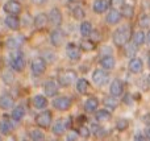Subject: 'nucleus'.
Segmentation results:
<instances>
[{"mask_svg":"<svg viewBox=\"0 0 150 141\" xmlns=\"http://www.w3.org/2000/svg\"><path fill=\"white\" fill-rule=\"evenodd\" d=\"M4 23H5V25H7L9 29H12V30H17V29L20 28V24H21L20 18H18L17 16H11V15H8L7 17H5Z\"/></svg>","mask_w":150,"mask_h":141,"instance_id":"25","label":"nucleus"},{"mask_svg":"<svg viewBox=\"0 0 150 141\" xmlns=\"http://www.w3.org/2000/svg\"><path fill=\"white\" fill-rule=\"evenodd\" d=\"M128 69H129V71H130V73H133V74L142 73V70H144V62H142V60H141V58H137V57L132 58V60L129 61Z\"/></svg>","mask_w":150,"mask_h":141,"instance_id":"14","label":"nucleus"},{"mask_svg":"<svg viewBox=\"0 0 150 141\" xmlns=\"http://www.w3.org/2000/svg\"><path fill=\"white\" fill-rule=\"evenodd\" d=\"M132 36L133 34H132L130 26L122 25L113 32L112 40H113V44L116 45V46H125V45H128V42H129V40L132 38Z\"/></svg>","mask_w":150,"mask_h":141,"instance_id":"1","label":"nucleus"},{"mask_svg":"<svg viewBox=\"0 0 150 141\" xmlns=\"http://www.w3.org/2000/svg\"><path fill=\"white\" fill-rule=\"evenodd\" d=\"M0 141H3V139H1V136H0Z\"/></svg>","mask_w":150,"mask_h":141,"instance_id":"52","label":"nucleus"},{"mask_svg":"<svg viewBox=\"0 0 150 141\" xmlns=\"http://www.w3.org/2000/svg\"><path fill=\"white\" fill-rule=\"evenodd\" d=\"M148 65H149V67H150V55H149V58H148Z\"/></svg>","mask_w":150,"mask_h":141,"instance_id":"50","label":"nucleus"},{"mask_svg":"<svg viewBox=\"0 0 150 141\" xmlns=\"http://www.w3.org/2000/svg\"><path fill=\"white\" fill-rule=\"evenodd\" d=\"M137 47H138V46H136L133 42H132L130 45H128V46H127V55H129V57L134 58V54H136V52H137Z\"/></svg>","mask_w":150,"mask_h":141,"instance_id":"41","label":"nucleus"},{"mask_svg":"<svg viewBox=\"0 0 150 141\" xmlns=\"http://www.w3.org/2000/svg\"><path fill=\"white\" fill-rule=\"evenodd\" d=\"M91 41L93 42H98L99 40H100V33H99L98 30H92V33H91Z\"/></svg>","mask_w":150,"mask_h":141,"instance_id":"45","label":"nucleus"},{"mask_svg":"<svg viewBox=\"0 0 150 141\" xmlns=\"http://www.w3.org/2000/svg\"><path fill=\"white\" fill-rule=\"evenodd\" d=\"M84 141H87V140H84Z\"/></svg>","mask_w":150,"mask_h":141,"instance_id":"55","label":"nucleus"},{"mask_svg":"<svg viewBox=\"0 0 150 141\" xmlns=\"http://www.w3.org/2000/svg\"><path fill=\"white\" fill-rule=\"evenodd\" d=\"M92 24L90 23V21H82V24H80L79 26V33L82 37H90L91 33H92Z\"/></svg>","mask_w":150,"mask_h":141,"instance_id":"29","label":"nucleus"},{"mask_svg":"<svg viewBox=\"0 0 150 141\" xmlns=\"http://www.w3.org/2000/svg\"><path fill=\"white\" fill-rule=\"evenodd\" d=\"M71 99L69 96H57L53 100V107L58 111H67L71 107Z\"/></svg>","mask_w":150,"mask_h":141,"instance_id":"9","label":"nucleus"},{"mask_svg":"<svg viewBox=\"0 0 150 141\" xmlns=\"http://www.w3.org/2000/svg\"><path fill=\"white\" fill-rule=\"evenodd\" d=\"M109 5L111 4H109L108 0H95L92 8H93V12L100 15V13H104L105 11H108Z\"/></svg>","mask_w":150,"mask_h":141,"instance_id":"21","label":"nucleus"},{"mask_svg":"<svg viewBox=\"0 0 150 141\" xmlns=\"http://www.w3.org/2000/svg\"><path fill=\"white\" fill-rule=\"evenodd\" d=\"M24 40L21 37H9V38L5 41V46L11 50H18L23 45Z\"/></svg>","mask_w":150,"mask_h":141,"instance_id":"22","label":"nucleus"},{"mask_svg":"<svg viewBox=\"0 0 150 141\" xmlns=\"http://www.w3.org/2000/svg\"><path fill=\"white\" fill-rule=\"evenodd\" d=\"M121 17H122V15H121V12H120V11L111 9L108 12V15H107L105 21L109 24V25H115V24H119L120 21H121Z\"/></svg>","mask_w":150,"mask_h":141,"instance_id":"19","label":"nucleus"},{"mask_svg":"<svg viewBox=\"0 0 150 141\" xmlns=\"http://www.w3.org/2000/svg\"><path fill=\"white\" fill-rule=\"evenodd\" d=\"M32 1H33L34 4H37V5H44L45 3H46V0H32Z\"/></svg>","mask_w":150,"mask_h":141,"instance_id":"47","label":"nucleus"},{"mask_svg":"<svg viewBox=\"0 0 150 141\" xmlns=\"http://www.w3.org/2000/svg\"><path fill=\"white\" fill-rule=\"evenodd\" d=\"M141 28H150V16L149 15H142L138 21Z\"/></svg>","mask_w":150,"mask_h":141,"instance_id":"37","label":"nucleus"},{"mask_svg":"<svg viewBox=\"0 0 150 141\" xmlns=\"http://www.w3.org/2000/svg\"><path fill=\"white\" fill-rule=\"evenodd\" d=\"M148 79H149V82H150V75H149V78H148Z\"/></svg>","mask_w":150,"mask_h":141,"instance_id":"53","label":"nucleus"},{"mask_svg":"<svg viewBox=\"0 0 150 141\" xmlns=\"http://www.w3.org/2000/svg\"><path fill=\"white\" fill-rule=\"evenodd\" d=\"M33 24L36 26V29H44L46 28V25L49 24V16L46 13H38L36 15V17L33 18Z\"/></svg>","mask_w":150,"mask_h":141,"instance_id":"17","label":"nucleus"},{"mask_svg":"<svg viewBox=\"0 0 150 141\" xmlns=\"http://www.w3.org/2000/svg\"><path fill=\"white\" fill-rule=\"evenodd\" d=\"M13 129H15V124L12 123V120H9V119L5 118L0 121V133L11 135L13 132Z\"/></svg>","mask_w":150,"mask_h":141,"instance_id":"20","label":"nucleus"},{"mask_svg":"<svg viewBox=\"0 0 150 141\" xmlns=\"http://www.w3.org/2000/svg\"><path fill=\"white\" fill-rule=\"evenodd\" d=\"M49 23L52 24L53 26H61L62 25V20H63V16H62V12H61V9H58V8H52L49 12Z\"/></svg>","mask_w":150,"mask_h":141,"instance_id":"11","label":"nucleus"},{"mask_svg":"<svg viewBox=\"0 0 150 141\" xmlns=\"http://www.w3.org/2000/svg\"><path fill=\"white\" fill-rule=\"evenodd\" d=\"M133 141H146V137L142 136V135H136Z\"/></svg>","mask_w":150,"mask_h":141,"instance_id":"46","label":"nucleus"},{"mask_svg":"<svg viewBox=\"0 0 150 141\" xmlns=\"http://www.w3.org/2000/svg\"><path fill=\"white\" fill-rule=\"evenodd\" d=\"M17 1H21V0H17Z\"/></svg>","mask_w":150,"mask_h":141,"instance_id":"54","label":"nucleus"},{"mask_svg":"<svg viewBox=\"0 0 150 141\" xmlns=\"http://www.w3.org/2000/svg\"><path fill=\"white\" fill-rule=\"evenodd\" d=\"M58 84L61 87H69L71 83L78 81V74L75 70H71V69H66V70H62L58 73Z\"/></svg>","mask_w":150,"mask_h":141,"instance_id":"3","label":"nucleus"},{"mask_svg":"<svg viewBox=\"0 0 150 141\" xmlns=\"http://www.w3.org/2000/svg\"><path fill=\"white\" fill-rule=\"evenodd\" d=\"M13 79H15V77H13V74L11 71H5L3 74V81H4L5 84H11L13 82Z\"/></svg>","mask_w":150,"mask_h":141,"instance_id":"40","label":"nucleus"},{"mask_svg":"<svg viewBox=\"0 0 150 141\" xmlns=\"http://www.w3.org/2000/svg\"><path fill=\"white\" fill-rule=\"evenodd\" d=\"M66 42V34L62 29H54L50 33V44L54 47H59L62 46Z\"/></svg>","mask_w":150,"mask_h":141,"instance_id":"8","label":"nucleus"},{"mask_svg":"<svg viewBox=\"0 0 150 141\" xmlns=\"http://www.w3.org/2000/svg\"><path fill=\"white\" fill-rule=\"evenodd\" d=\"M121 15L127 18H132L133 15H134V8L129 4H125L124 7L121 8Z\"/></svg>","mask_w":150,"mask_h":141,"instance_id":"36","label":"nucleus"},{"mask_svg":"<svg viewBox=\"0 0 150 141\" xmlns=\"http://www.w3.org/2000/svg\"><path fill=\"white\" fill-rule=\"evenodd\" d=\"M79 139V132L76 131H70L66 135V141H78Z\"/></svg>","mask_w":150,"mask_h":141,"instance_id":"42","label":"nucleus"},{"mask_svg":"<svg viewBox=\"0 0 150 141\" xmlns=\"http://www.w3.org/2000/svg\"><path fill=\"white\" fill-rule=\"evenodd\" d=\"M92 128H91V133L95 135L96 137H99V139H101V137H104L107 135V131L103 128V127L98 125V124H92Z\"/></svg>","mask_w":150,"mask_h":141,"instance_id":"31","label":"nucleus"},{"mask_svg":"<svg viewBox=\"0 0 150 141\" xmlns=\"http://www.w3.org/2000/svg\"><path fill=\"white\" fill-rule=\"evenodd\" d=\"M79 136H82L83 139H88L91 136V129L86 125H82L79 128Z\"/></svg>","mask_w":150,"mask_h":141,"instance_id":"39","label":"nucleus"},{"mask_svg":"<svg viewBox=\"0 0 150 141\" xmlns=\"http://www.w3.org/2000/svg\"><path fill=\"white\" fill-rule=\"evenodd\" d=\"M3 9H4V12L7 15L18 16L21 13V11H23V7H21V3L17 1V0H8L3 5Z\"/></svg>","mask_w":150,"mask_h":141,"instance_id":"7","label":"nucleus"},{"mask_svg":"<svg viewBox=\"0 0 150 141\" xmlns=\"http://www.w3.org/2000/svg\"><path fill=\"white\" fill-rule=\"evenodd\" d=\"M124 92V83L120 79H113L109 84V94L115 98H119Z\"/></svg>","mask_w":150,"mask_h":141,"instance_id":"12","label":"nucleus"},{"mask_svg":"<svg viewBox=\"0 0 150 141\" xmlns=\"http://www.w3.org/2000/svg\"><path fill=\"white\" fill-rule=\"evenodd\" d=\"M25 116V108L24 106H16L12 110V113H11V118H12L13 121H21Z\"/></svg>","mask_w":150,"mask_h":141,"instance_id":"28","label":"nucleus"},{"mask_svg":"<svg viewBox=\"0 0 150 141\" xmlns=\"http://www.w3.org/2000/svg\"><path fill=\"white\" fill-rule=\"evenodd\" d=\"M46 66H47V62L44 60L42 57H38V58H34L30 63V70H32V74L34 77H40L46 71Z\"/></svg>","mask_w":150,"mask_h":141,"instance_id":"6","label":"nucleus"},{"mask_svg":"<svg viewBox=\"0 0 150 141\" xmlns=\"http://www.w3.org/2000/svg\"><path fill=\"white\" fill-rule=\"evenodd\" d=\"M30 139H32V141H46L45 133L40 128L30 131Z\"/></svg>","mask_w":150,"mask_h":141,"instance_id":"32","label":"nucleus"},{"mask_svg":"<svg viewBox=\"0 0 150 141\" xmlns=\"http://www.w3.org/2000/svg\"><path fill=\"white\" fill-rule=\"evenodd\" d=\"M58 91H59V84L55 81H46L44 84V92L46 96L49 98H54L55 95H58Z\"/></svg>","mask_w":150,"mask_h":141,"instance_id":"10","label":"nucleus"},{"mask_svg":"<svg viewBox=\"0 0 150 141\" xmlns=\"http://www.w3.org/2000/svg\"><path fill=\"white\" fill-rule=\"evenodd\" d=\"M145 137L150 141V125L148 127V128H146V131H145Z\"/></svg>","mask_w":150,"mask_h":141,"instance_id":"48","label":"nucleus"},{"mask_svg":"<svg viewBox=\"0 0 150 141\" xmlns=\"http://www.w3.org/2000/svg\"><path fill=\"white\" fill-rule=\"evenodd\" d=\"M73 16H74V18H76V20H83L86 16L84 8H83L82 5H75L73 8Z\"/></svg>","mask_w":150,"mask_h":141,"instance_id":"34","label":"nucleus"},{"mask_svg":"<svg viewBox=\"0 0 150 141\" xmlns=\"http://www.w3.org/2000/svg\"><path fill=\"white\" fill-rule=\"evenodd\" d=\"M75 89L79 92L80 95H84L88 92V89H90V83L86 78H79L76 82H75Z\"/></svg>","mask_w":150,"mask_h":141,"instance_id":"23","label":"nucleus"},{"mask_svg":"<svg viewBox=\"0 0 150 141\" xmlns=\"http://www.w3.org/2000/svg\"><path fill=\"white\" fill-rule=\"evenodd\" d=\"M129 127V121L127 120V119H120V120H117L116 123V128L119 129V131H125V129Z\"/></svg>","mask_w":150,"mask_h":141,"instance_id":"38","label":"nucleus"},{"mask_svg":"<svg viewBox=\"0 0 150 141\" xmlns=\"http://www.w3.org/2000/svg\"><path fill=\"white\" fill-rule=\"evenodd\" d=\"M66 54H67L69 60L71 61H79L80 60V54H82V50L79 46H76L75 44H69L66 46Z\"/></svg>","mask_w":150,"mask_h":141,"instance_id":"13","label":"nucleus"},{"mask_svg":"<svg viewBox=\"0 0 150 141\" xmlns=\"http://www.w3.org/2000/svg\"><path fill=\"white\" fill-rule=\"evenodd\" d=\"M99 63H100L101 69H104V70H112L115 67V65H116V61H115V58L112 55H104Z\"/></svg>","mask_w":150,"mask_h":141,"instance_id":"26","label":"nucleus"},{"mask_svg":"<svg viewBox=\"0 0 150 141\" xmlns=\"http://www.w3.org/2000/svg\"><path fill=\"white\" fill-rule=\"evenodd\" d=\"M42 58H44V60L46 61V62H49V61H50V62H54L55 58H57V57H55V54H54L53 52H50V54H45Z\"/></svg>","mask_w":150,"mask_h":141,"instance_id":"44","label":"nucleus"},{"mask_svg":"<svg viewBox=\"0 0 150 141\" xmlns=\"http://www.w3.org/2000/svg\"><path fill=\"white\" fill-rule=\"evenodd\" d=\"M66 129H67V124L65 123V120H57L54 123V125L52 127V131L55 136H62V135H65Z\"/></svg>","mask_w":150,"mask_h":141,"instance_id":"24","label":"nucleus"},{"mask_svg":"<svg viewBox=\"0 0 150 141\" xmlns=\"http://www.w3.org/2000/svg\"><path fill=\"white\" fill-rule=\"evenodd\" d=\"M132 40H133V44L136 46H141L146 42V34L144 33L142 30H138V32H134V34L132 36Z\"/></svg>","mask_w":150,"mask_h":141,"instance_id":"30","label":"nucleus"},{"mask_svg":"<svg viewBox=\"0 0 150 141\" xmlns=\"http://www.w3.org/2000/svg\"><path fill=\"white\" fill-rule=\"evenodd\" d=\"M99 108V99L96 96H90L87 100L84 102V111L88 113L96 112Z\"/></svg>","mask_w":150,"mask_h":141,"instance_id":"18","label":"nucleus"},{"mask_svg":"<svg viewBox=\"0 0 150 141\" xmlns=\"http://www.w3.org/2000/svg\"><path fill=\"white\" fill-rule=\"evenodd\" d=\"M109 81V74L104 69H96L92 71V82L98 87H103L108 83Z\"/></svg>","mask_w":150,"mask_h":141,"instance_id":"4","label":"nucleus"},{"mask_svg":"<svg viewBox=\"0 0 150 141\" xmlns=\"http://www.w3.org/2000/svg\"><path fill=\"white\" fill-rule=\"evenodd\" d=\"M111 118L112 115L108 110H98L95 112V119L98 123H107L111 120Z\"/></svg>","mask_w":150,"mask_h":141,"instance_id":"27","label":"nucleus"},{"mask_svg":"<svg viewBox=\"0 0 150 141\" xmlns=\"http://www.w3.org/2000/svg\"><path fill=\"white\" fill-rule=\"evenodd\" d=\"M9 63H11V67L15 71H17V73L24 71V69H25V66H26V60H25L24 53L21 52V50H15L13 53H11Z\"/></svg>","mask_w":150,"mask_h":141,"instance_id":"2","label":"nucleus"},{"mask_svg":"<svg viewBox=\"0 0 150 141\" xmlns=\"http://www.w3.org/2000/svg\"><path fill=\"white\" fill-rule=\"evenodd\" d=\"M146 44H148L149 46H150V32L148 33V36H146Z\"/></svg>","mask_w":150,"mask_h":141,"instance_id":"49","label":"nucleus"},{"mask_svg":"<svg viewBox=\"0 0 150 141\" xmlns=\"http://www.w3.org/2000/svg\"><path fill=\"white\" fill-rule=\"evenodd\" d=\"M32 103H33V107L36 110H42L44 111L45 108L49 106V102H47V98L45 95H34L33 99H32Z\"/></svg>","mask_w":150,"mask_h":141,"instance_id":"15","label":"nucleus"},{"mask_svg":"<svg viewBox=\"0 0 150 141\" xmlns=\"http://www.w3.org/2000/svg\"><path fill=\"white\" fill-rule=\"evenodd\" d=\"M21 141H29V140H25V139H24V140H21Z\"/></svg>","mask_w":150,"mask_h":141,"instance_id":"51","label":"nucleus"},{"mask_svg":"<svg viewBox=\"0 0 150 141\" xmlns=\"http://www.w3.org/2000/svg\"><path fill=\"white\" fill-rule=\"evenodd\" d=\"M79 47H80V50H82V52H92V50L95 49V42L91 41V40H90V41H87V40H86V41L80 42Z\"/></svg>","mask_w":150,"mask_h":141,"instance_id":"35","label":"nucleus"},{"mask_svg":"<svg viewBox=\"0 0 150 141\" xmlns=\"http://www.w3.org/2000/svg\"><path fill=\"white\" fill-rule=\"evenodd\" d=\"M103 103H104V106H105L107 108H109V110H115V108H117V104H119V103H117V100H116V98L112 96V95L104 98Z\"/></svg>","mask_w":150,"mask_h":141,"instance_id":"33","label":"nucleus"},{"mask_svg":"<svg viewBox=\"0 0 150 141\" xmlns=\"http://www.w3.org/2000/svg\"><path fill=\"white\" fill-rule=\"evenodd\" d=\"M78 1H79V0H78Z\"/></svg>","mask_w":150,"mask_h":141,"instance_id":"56","label":"nucleus"},{"mask_svg":"<svg viewBox=\"0 0 150 141\" xmlns=\"http://www.w3.org/2000/svg\"><path fill=\"white\" fill-rule=\"evenodd\" d=\"M109 4L113 7V9H117V8H122L125 5V0H111Z\"/></svg>","mask_w":150,"mask_h":141,"instance_id":"43","label":"nucleus"},{"mask_svg":"<svg viewBox=\"0 0 150 141\" xmlns=\"http://www.w3.org/2000/svg\"><path fill=\"white\" fill-rule=\"evenodd\" d=\"M15 99L11 96L9 94H1L0 95V108L1 110H11V108H15Z\"/></svg>","mask_w":150,"mask_h":141,"instance_id":"16","label":"nucleus"},{"mask_svg":"<svg viewBox=\"0 0 150 141\" xmlns=\"http://www.w3.org/2000/svg\"><path fill=\"white\" fill-rule=\"evenodd\" d=\"M52 120H53V113L47 110H44L42 112H40L34 119L37 127H40V128H49L50 124H52Z\"/></svg>","mask_w":150,"mask_h":141,"instance_id":"5","label":"nucleus"}]
</instances>
